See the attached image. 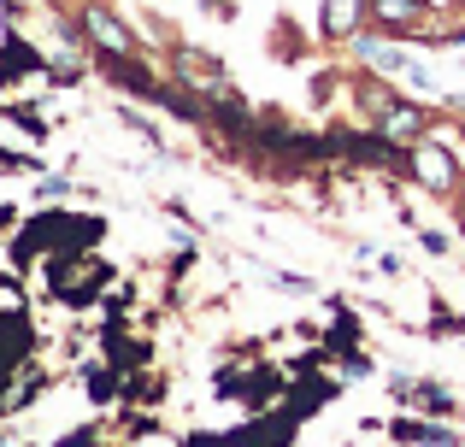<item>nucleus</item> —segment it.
<instances>
[{"label": "nucleus", "instance_id": "f257e3e1", "mask_svg": "<svg viewBox=\"0 0 465 447\" xmlns=\"http://www.w3.org/2000/svg\"><path fill=\"white\" fill-rule=\"evenodd\" d=\"M77 18H83V24H77L83 42H89L101 59H136V53H142V35L130 30V24L118 18V12L106 6V0H89V6H83Z\"/></svg>", "mask_w": 465, "mask_h": 447}, {"label": "nucleus", "instance_id": "f03ea898", "mask_svg": "<svg viewBox=\"0 0 465 447\" xmlns=\"http://www.w3.org/2000/svg\"><path fill=\"white\" fill-rule=\"evenodd\" d=\"M407 171L419 177L430 195H454V189L465 183L460 177V160L448 148H436V141H412V153H407Z\"/></svg>", "mask_w": 465, "mask_h": 447}, {"label": "nucleus", "instance_id": "7ed1b4c3", "mask_svg": "<svg viewBox=\"0 0 465 447\" xmlns=\"http://www.w3.org/2000/svg\"><path fill=\"white\" fill-rule=\"evenodd\" d=\"M371 24L383 35L412 42V35H424V24H430V0H371Z\"/></svg>", "mask_w": 465, "mask_h": 447}, {"label": "nucleus", "instance_id": "20e7f679", "mask_svg": "<svg viewBox=\"0 0 465 447\" xmlns=\"http://www.w3.org/2000/svg\"><path fill=\"white\" fill-rule=\"evenodd\" d=\"M371 124H377V136H389L395 148H407V141H424V130H430V112H419L412 101H383L371 112Z\"/></svg>", "mask_w": 465, "mask_h": 447}, {"label": "nucleus", "instance_id": "39448f33", "mask_svg": "<svg viewBox=\"0 0 465 447\" xmlns=\"http://www.w3.org/2000/svg\"><path fill=\"white\" fill-rule=\"evenodd\" d=\"M371 24V0H324L318 6V35L324 42H353Z\"/></svg>", "mask_w": 465, "mask_h": 447}, {"label": "nucleus", "instance_id": "423d86ee", "mask_svg": "<svg viewBox=\"0 0 465 447\" xmlns=\"http://www.w3.org/2000/svg\"><path fill=\"white\" fill-rule=\"evenodd\" d=\"M177 83L183 89H206V94H218L224 89V65H218L213 53H201V47H177Z\"/></svg>", "mask_w": 465, "mask_h": 447}, {"label": "nucleus", "instance_id": "0eeeda50", "mask_svg": "<svg viewBox=\"0 0 465 447\" xmlns=\"http://www.w3.org/2000/svg\"><path fill=\"white\" fill-rule=\"evenodd\" d=\"M24 347H30V324H24L18 312H6V324H0V377L24 359Z\"/></svg>", "mask_w": 465, "mask_h": 447}, {"label": "nucleus", "instance_id": "6e6552de", "mask_svg": "<svg viewBox=\"0 0 465 447\" xmlns=\"http://www.w3.org/2000/svg\"><path fill=\"white\" fill-rule=\"evenodd\" d=\"M353 42H360V59H365V65H371V71H401V65H407V53H401V47H389V42H377V35H353Z\"/></svg>", "mask_w": 465, "mask_h": 447}, {"label": "nucleus", "instance_id": "1a4fd4ad", "mask_svg": "<svg viewBox=\"0 0 465 447\" xmlns=\"http://www.w3.org/2000/svg\"><path fill=\"white\" fill-rule=\"evenodd\" d=\"M395 436L412 442V447H454V430H442V424H412V418H401Z\"/></svg>", "mask_w": 465, "mask_h": 447}, {"label": "nucleus", "instance_id": "9d476101", "mask_svg": "<svg viewBox=\"0 0 465 447\" xmlns=\"http://www.w3.org/2000/svg\"><path fill=\"white\" fill-rule=\"evenodd\" d=\"M213 112H218V124H224L230 136L253 124V118H248V106H242V94H224V89H218V106H213Z\"/></svg>", "mask_w": 465, "mask_h": 447}, {"label": "nucleus", "instance_id": "9b49d317", "mask_svg": "<svg viewBox=\"0 0 465 447\" xmlns=\"http://www.w3.org/2000/svg\"><path fill=\"white\" fill-rule=\"evenodd\" d=\"M89 394L94 401H113V371H89Z\"/></svg>", "mask_w": 465, "mask_h": 447}, {"label": "nucleus", "instance_id": "f8f14e48", "mask_svg": "<svg viewBox=\"0 0 465 447\" xmlns=\"http://www.w3.org/2000/svg\"><path fill=\"white\" fill-rule=\"evenodd\" d=\"M183 447H224V436H189Z\"/></svg>", "mask_w": 465, "mask_h": 447}]
</instances>
